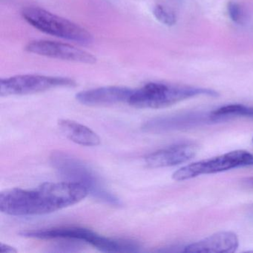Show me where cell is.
Here are the masks:
<instances>
[{
  "instance_id": "1",
  "label": "cell",
  "mask_w": 253,
  "mask_h": 253,
  "mask_svg": "<svg viewBox=\"0 0 253 253\" xmlns=\"http://www.w3.org/2000/svg\"><path fill=\"white\" fill-rule=\"evenodd\" d=\"M88 191L78 183H44L33 189H7L0 194V210L12 216L49 214L75 205L86 198Z\"/></svg>"
},
{
  "instance_id": "2",
  "label": "cell",
  "mask_w": 253,
  "mask_h": 253,
  "mask_svg": "<svg viewBox=\"0 0 253 253\" xmlns=\"http://www.w3.org/2000/svg\"><path fill=\"white\" fill-rule=\"evenodd\" d=\"M50 163L59 175L66 181L78 183L85 186L88 195L103 204L121 207L120 198L106 187L96 171L86 163L66 152H53Z\"/></svg>"
},
{
  "instance_id": "3",
  "label": "cell",
  "mask_w": 253,
  "mask_h": 253,
  "mask_svg": "<svg viewBox=\"0 0 253 253\" xmlns=\"http://www.w3.org/2000/svg\"><path fill=\"white\" fill-rule=\"evenodd\" d=\"M200 95L217 97L218 94L207 88L149 83L139 89L134 90L128 103L140 109H161Z\"/></svg>"
},
{
  "instance_id": "4",
  "label": "cell",
  "mask_w": 253,
  "mask_h": 253,
  "mask_svg": "<svg viewBox=\"0 0 253 253\" xmlns=\"http://www.w3.org/2000/svg\"><path fill=\"white\" fill-rule=\"evenodd\" d=\"M21 14L31 26L47 35L73 41L81 45H88L92 42V36L86 29L43 8L26 7L23 8Z\"/></svg>"
},
{
  "instance_id": "5",
  "label": "cell",
  "mask_w": 253,
  "mask_h": 253,
  "mask_svg": "<svg viewBox=\"0 0 253 253\" xmlns=\"http://www.w3.org/2000/svg\"><path fill=\"white\" fill-rule=\"evenodd\" d=\"M253 166V154L247 151L235 150L181 167L173 173L172 178L177 181H183L203 174H214Z\"/></svg>"
},
{
  "instance_id": "6",
  "label": "cell",
  "mask_w": 253,
  "mask_h": 253,
  "mask_svg": "<svg viewBox=\"0 0 253 253\" xmlns=\"http://www.w3.org/2000/svg\"><path fill=\"white\" fill-rule=\"evenodd\" d=\"M75 85L76 82L71 78L38 75H17L1 80L0 95L2 97L26 95L58 87H73Z\"/></svg>"
},
{
  "instance_id": "7",
  "label": "cell",
  "mask_w": 253,
  "mask_h": 253,
  "mask_svg": "<svg viewBox=\"0 0 253 253\" xmlns=\"http://www.w3.org/2000/svg\"><path fill=\"white\" fill-rule=\"evenodd\" d=\"M26 50L38 55L74 63L94 64L97 61L96 57L88 51L69 44L54 41H32L28 44Z\"/></svg>"
},
{
  "instance_id": "8",
  "label": "cell",
  "mask_w": 253,
  "mask_h": 253,
  "mask_svg": "<svg viewBox=\"0 0 253 253\" xmlns=\"http://www.w3.org/2000/svg\"><path fill=\"white\" fill-rule=\"evenodd\" d=\"M20 235L26 238L41 240L66 239L73 241H82L100 250L103 247L106 237L96 233L86 228L78 226H64L51 229H35L23 231Z\"/></svg>"
},
{
  "instance_id": "9",
  "label": "cell",
  "mask_w": 253,
  "mask_h": 253,
  "mask_svg": "<svg viewBox=\"0 0 253 253\" xmlns=\"http://www.w3.org/2000/svg\"><path fill=\"white\" fill-rule=\"evenodd\" d=\"M212 122L210 114L189 113L153 118L145 123L142 129L148 133L168 132Z\"/></svg>"
},
{
  "instance_id": "10",
  "label": "cell",
  "mask_w": 253,
  "mask_h": 253,
  "mask_svg": "<svg viewBox=\"0 0 253 253\" xmlns=\"http://www.w3.org/2000/svg\"><path fill=\"white\" fill-rule=\"evenodd\" d=\"M196 145L180 143L155 151L145 157V163L151 168L174 167L184 164L195 156Z\"/></svg>"
},
{
  "instance_id": "11",
  "label": "cell",
  "mask_w": 253,
  "mask_h": 253,
  "mask_svg": "<svg viewBox=\"0 0 253 253\" xmlns=\"http://www.w3.org/2000/svg\"><path fill=\"white\" fill-rule=\"evenodd\" d=\"M134 90L126 87L106 86L81 91L76 99L81 104L89 106H109L128 103Z\"/></svg>"
},
{
  "instance_id": "12",
  "label": "cell",
  "mask_w": 253,
  "mask_h": 253,
  "mask_svg": "<svg viewBox=\"0 0 253 253\" xmlns=\"http://www.w3.org/2000/svg\"><path fill=\"white\" fill-rule=\"evenodd\" d=\"M239 240L232 232H219L185 247V253H230L236 251Z\"/></svg>"
},
{
  "instance_id": "13",
  "label": "cell",
  "mask_w": 253,
  "mask_h": 253,
  "mask_svg": "<svg viewBox=\"0 0 253 253\" xmlns=\"http://www.w3.org/2000/svg\"><path fill=\"white\" fill-rule=\"evenodd\" d=\"M58 128L62 134L71 141L84 146H97L100 138L97 133L79 123L70 120L58 121Z\"/></svg>"
},
{
  "instance_id": "14",
  "label": "cell",
  "mask_w": 253,
  "mask_h": 253,
  "mask_svg": "<svg viewBox=\"0 0 253 253\" xmlns=\"http://www.w3.org/2000/svg\"><path fill=\"white\" fill-rule=\"evenodd\" d=\"M212 122L227 121L234 118H253V107L241 104L222 106L210 113Z\"/></svg>"
},
{
  "instance_id": "15",
  "label": "cell",
  "mask_w": 253,
  "mask_h": 253,
  "mask_svg": "<svg viewBox=\"0 0 253 253\" xmlns=\"http://www.w3.org/2000/svg\"><path fill=\"white\" fill-rule=\"evenodd\" d=\"M153 14L155 18L167 26H174L176 23V17L172 11L163 5H158L155 7Z\"/></svg>"
},
{
  "instance_id": "16",
  "label": "cell",
  "mask_w": 253,
  "mask_h": 253,
  "mask_svg": "<svg viewBox=\"0 0 253 253\" xmlns=\"http://www.w3.org/2000/svg\"><path fill=\"white\" fill-rule=\"evenodd\" d=\"M228 12L231 20L236 23H241L243 20V11L241 6L235 2H229L228 4Z\"/></svg>"
},
{
  "instance_id": "17",
  "label": "cell",
  "mask_w": 253,
  "mask_h": 253,
  "mask_svg": "<svg viewBox=\"0 0 253 253\" xmlns=\"http://www.w3.org/2000/svg\"><path fill=\"white\" fill-rule=\"evenodd\" d=\"M0 251L2 253H17V250L11 246L5 244H0Z\"/></svg>"
},
{
  "instance_id": "18",
  "label": "cell",
  "mask_w": 253,
  "mask_h": 253,
  "mask_svg": "<svg viewBox=\"0 0 253 253\" xmlns=\"http://www.w3.org/2000/svg\"><path fill=\"white\" fill-rule=\"evenodd\" d=\"M244 183L247 185V186L253 188V177H249V178L245 179L244 180Z\"/></svg>"
},
{
  "instance_id": "19",
  "label": "cell",
  "mask_w": 253,
  "mask_h": 253,
  "mask_svg": "<svg viewBox=\"0 0 253 253\" xmlns=\"http://www.w3.org/2000/svg\"></svg>"
}]
</instances>
